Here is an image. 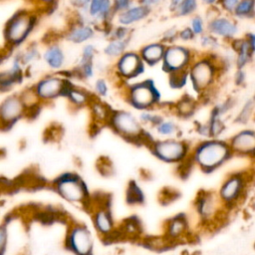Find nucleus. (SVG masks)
<instances>
[{"label": "nucleus", "mask_w": 255, "mask_h": 255, "mask_svg": "<svg viewBox=\"0 0 255 255\" xmlns=\"http://www.w3.org/2000/svg\"><path fill=\"white\" fill-rule=\"evenodd\" d=\"M224 72L218 54L197 53L188 69L191 89L201 98L208 97L215 90Z\"/></svg>", "instance_id": "f257e3e1"}, {"label": "nucleus", "mask_w": 255, "mask_h": 255, "mask_svg": "<svg viewBox=\"0 0 255 255\" xmlns=\"http://www.w3.org/2000/svg\"><path fill=\"white\" fill-rule=\"evenodd\" d=\"M234 156L228 139L206 138L192 145L189 161L204 173H211Z\"/></svg>", "instance_id": "f03ea898"}, {"label": "nucleus", "mask_w": 255, "mask_h": 255, "mask_svg": "<svg viewBox=\"0 0 255 255\" xmlns=\"http://www.w3.org/2000/svg\"><path fill=\"white\" fill-rule=\"evenodd\" d=\"M38 22L39 16L35 10L21 8L15 11L3 26V50L14 52L26 44Z\"/></svg>", "instance_id": "7ed1b4c3"}, {"label": "nucleus", "mask_w": 255, "mask_h": 255, "mask_svg": "<svg viewBox=\"0 0 255 255\" xmlns=\"http://www.w3.org/2000/svg\"><path fill=\"white\" fill-rule=\"evenodd\" d=\"M107 127L120 137L131 143L144 144L148 147L156 139L144 128L138 118L128 110L114 109Z\"/></svg>", "instance_id": "20e7f679"}, {"label": "nucleus", "mask_w": 255, "mask_h": 255, "mask_svg": "<svg viewBox=\"0 0 255 255\" xmlns=\"http://www.w3.org/2000/svg\"><path fill=\"white\" fill-rule=\"evenodd\" d=\"M123 96L127 104L138 112L155 110L161 105L160 91L151 79L127 83Z\"/></svg>", "instance_id": "39448f33"}, {"label": "nucleus", "mask_w": 255, "mask_h": 255, "mask_svg": "<svg viewBox=\"0 0 255 255\" xmlns=\"http://www.w3.org/2000/svg\"><path fill=\"white\" fill-rule=\"evenodd\" d=\"M151 154L165 163H183L188 160L192 145L179 137L158 138L148 146Z\"/></svg>", "instance_id": "423d86ee"}, {"label": "nucleus", "mask_w": 255, "mask_h": 255, "mask_svg": "<svg viewBox=\"0 0 255 255\" xmlns=\"http://www.w3.org/2000/svg\"><path fill=\"white\" fill-rule=\"evenodd\" d=\"M116 17L113 0H90L85 7L75 11V20L90 24L106 32Z\"/></svg>", "instance_id": "0eeeda50"}, {"label": "nucleus", "mask_w": 255, "mask_h": 255, "mask_svg": "<svg viewBox=\"0 0 255 255\" xmlns=\"http://www.w3.org/2000/svg\"><path fill=\"white\" fill-rule=\"evenodd\" d=\"M207 32L218 38L223 43L229 44L240 36L239 21L232 15L222 13L218 7L207 9Z\"/></svg>", "instance_id": "6e6552de"}, {"label": "nucleus", "mask_w": 255, "mask_h": 255, "mask_svg": "<svg viewBox=\"0 0 255 255\" xmlns=\"http://www.w3.org/2000/svg\"><path fill=\"white\" fill-rule=\"evenodd\" d=\"M55 191L64 200L72 204H84L89 199L88 187L80 175L74 172H65L53 181Z\"/></svg>", "instance_id": "1a4fd4ad"}, {"label": "nucleus", "mask_w": 255, "mask_h": 255, "mask_svg": "<svg viewBox=\"0 0 255 255\" xmlns=\"http://www.w3.org/2000/svg\"><path fill=\"white\" fill-rule=\"evenodd\" d=\"M250 179V174L243 170L234 171L225 177L217 194L226 209L235 207L243 199Z\"/></svg>", "instance_id": "9d476101"}, {"label": "nucleus", "mask_w": 255, "mask_h": 255, "mask_svg": "<svg viewBox=\"0 0 255 255\" xmlns=\"http://www.w3.org/2000/svg\"><path fill=\"white\" fill-rule=\"evenodd\" d=\"M0 71V91L10 94L13 88L20 85L25 78V67L23 66L18 52L2 50Z\"/></svg>", "instance_id": "9b49d317"}, {"label": "nucleus", "mask_w": 255, "mask_h": 255, "mask_svg": "<svg viewBox=\"0 0 255 255\" xmlns=\"http://www.w3.org/2000/svg\"><path fill=\"white\" fill-rule=\"evenodd\" d=\"M71 79L61 73H50L42 76L35 84L33 88L43 105L54 102L56 99L64 98L65 91L70 83Z\"/></svg>", "instance_id": "f8f14e48"}, {"label": "nucleus", "mask_w": 255, "mask_h": 255, "mask_svg": "<svg viewBox=\"0 0 255 255\" xmlns=\"http://www.w3.org/2000/svg\"><path fill=\"white\" fill-rule=\"evenodd\" d=\"M197 53L185 45H168L160 64L161 69L166 75L188 71Z\"/></svg>", "instance_id": "ddd939ff"}, {"label": "nucleus", "mask_w": 255, "mask_h": 255, "mask_svg": "<svg viewBox=\"0 0 255 255\" xmlns=\"http://www.w3.org/2000/svg\"><path fill=\"white\" fill-rule=\"evenodd\" d=\"M146 65L142 61L138 51H127L115 61L114 75L124 84L129 83L141 76Z\"/></svg>", "instance_id": "4468645a"}, {"label": "nucleus", "mask_w": 255, "mask_h": 255, "mask_svg": "<svg viewBox=\"0 0 255 255\" xmlns=\"http://www.w3.org/2000/svg\"><path fill=\"white\" fill-rule=\"evenodd\" d=\"M27 118V109L19 93H10L0 103V124L3 131L10 130L19 121Z\"/></svg>", "instance_id": "2eb2a0df"}, {"label": "nucleus", "mask_w": 255, "mask_h": 255, "mask_svg": "<svg viewBox=\"0 0 255 255\" xmlns=\"http://www.w3.org/2000/svg\"><path fill=\"white\" fill-rule=\"evenodd\" d=\"M66 246L74 255H92L94 240L90 229L82 223L71 225L66 236Z\"/></svg>", "instance_id": "dca6fc26"}, {"label": "nucleus", "mask_w": 255, "mask_h": 255, "mask_svg": "<svg viewBox=\"0 0 255 255\" xmlns=\"http://www.w3.org/2000/svg\"><path fill=\"white\" fill-rule=\"evenodd\" d=\"M195 211L199 219L204 223H210L218 218L219 213L226 209L217 192L201 191L198 193L194 202Z\"/></svg>", "instance_id": "f3484780"}, {"label": "nucleus", "mask_w": 255, "mask_h": 255, "mask_svg": "<svg viewBox=\"0 0 255 255\" xmlns=\"http://www.w3.org/2000/svg\"><path fill=\"white\" fill-rule=\"evenodd\" d=\"M234 156L255 158V128H243L228 138Z\"/></svg>", "instance_id": "a211bd4d"}, {"label": "nucleus", "mask_w": 255, "mask_h": 255, "mask_svg": "<svg viewBox=\"0 0 255 255\" xmlns=\"http://www.w3.org/2000/svg\"><path fill=\"white\" fill-rule=\"evenodd\" d=\"M96 32V27L74 19L70 26L65 30L63 38L74 45H85L95 38Z\"/></svg>", "instance_id": "6ab92c4d"}, {"label": "nucleus", "mask_w": 255, "mask_h": 255, "mask_svg": "<svg viewBox=\"0 0 255 255\" xmlns=\"http://www.w3.org/2000/svg\"><path fill=\"white\" fill-rule=\"evenodd\" d=\"M46 67L53 73H61L66 65V53L58 42H52L46 45L42 51L41 58Z\"/></svg>", "instance_id": "aec40b11"}, {"label": "nucleus", "mask_w": 255, "mask_h": 255, "mask_svg": "<svg viewBox=\"0 0 255 255\" xmlns=\"http://www.w3.org/2000/svg\"><path fill=\"white\" fill-rule=\"evenodd\" d=\"M235 58V69H246L255 59L246 37L239 36L228 44Z\"/></svg>", "instance_id": "412c9836"}, {"label": "nucleus", "mask_w": 255, "mask_h": 255, "mask_svg": "<svg viewBox=\"0 0 255 255\" xmlns=\"http://www.w3.org/2000/svg\"><path fill=\"white\" fill-rule=\"evenodd\" d=\"M95 97L94 93L75 85L72 81H70L64 94V98L67 100L69 106L76 110L88 108Z\"/></svg>", "instance_id": "4be33fe9"}, {"label": "nucleus", "mask_w": 255, "mask_h": 255, "mask_svg": "<svg viewBox=\"0 0 255 255\" xmlns=\"http://www.w3.org/2000/svg\"><path fill=\"white\" fill-rule=\"evenodd\" d=\"M151 12L152 11L148 8L144 7L138 2H135L131 7H129L126 11L116 15L115 18L118 25L131 28L133 25L147 19Z\"/></svg>", "instance_id": "5701e85b"}, {"label": "nucleus", "mask_w": 255, "mask_h": 255, "mask_svg": "<svg viewBox=\"0 0 255 255\" xmlns=\"http://www.w3.org/2000/svg\"><path fill=\"white\" fill-rule=\"evenodd\" d=\"M166 47L167 46L161 41L150 42L141 46L138 50V53L146 66L154 67L158 64H161Z\"/></svg>", "instance_id": "b1692460"}, {"label": "nucleus", "mask_w": 255, "mask_h": 255, "mask_svg": "<svg viewBox=\"0 0 255 255\" xmlns=\"http://www.w3.org/2000/svg\"><path fill=\"white\" fill-rule=\"evenodd\" d=\"M92 220L95 229L100 235L108 236L114 231V219L111 211L107 207L102 206L97 208L93 213Z\"/></svg>", "instance_id": "393cba45"}, {"label": "nucleus", "mask_w": 255, "mask_h": 255, "mask_svg": "<svg viewBox=\"0 0 255 255\" xmlns=\"http://www.w3.org/2000/svg\"><path fill=\"white\" fill-rule=\"evenodd\" d=\"M88 108L90 110L94 125H96V127H107L114 109H112L107 103L98 97L94 98Z\"/></svg>", "instance_id": "a878e982"}, {"label": "nucleus", "mask_w": 255, "mask_h": 255, "mask_svg": "<svg viewBox=\"0 0 255 255\" xmlns=\"http://www.w3.org/2000/svg\"><path fill=\"white\" fill-rule=\"evenodd\" d=\"M198 101L188 94L183 95L175 103H173L170 110L173 114L183 120H188L194 116L197 111Z\"/></svg>", "instance_id": "bb28decb"}, {"label": "nucleus", "mask_w": 255, "mask_h": 255, "mask_svg": "<svg viewBox=\"0 0 255 255\" xmlns=\"http://www.w3.org/2000/svg\"><path fill=\"white\" fill-rule=\"evenodd\" d=\"M255 121V95L247 97L237 110L234 123L240 126H247Z\"/></svg>", "instance_id": "cd10ccee"}, {"label": "nucleus", "mask_w": 255, "mask_h": 255, "mask_svg": "<svg viewBox=\"0 0 255 255\" xmlns=\"http://www.w3.org/2000/svg\"><path fill=\"white\" fill-rule=\"evenodd\" d=\"M188 228V221L184 214H178L168 219L165 223V234L169 239H178L183 236Z\"/></svg>", "instance_id": "c85d7f7f"}, {"label": "nucleus", "mask_w": 255, "mask_h": 255, "mask_svg": "<svg viewBox=\"0 0 255 255\" xmlns=\"http://www.w3.org/2000/svg\"><path fill=\"white\" fill-rule=\"evenodd\" d=\"M130 39L128 40H117V39H109L108 43L105 45L103 49L104 55L112 60H117L124 53L128 51Z\"/></svg>", "instance_id": "c756f323"}, {"label": "nucleus", "mask_w": 255, "mask_h": 255, "mask_svg": "<svg viewBox=\"0 0 255 255\" xmlns=\"http://www.w3.org/2000/svg\"><path fill=\"white\" fill-rule=\"evenodd\" d=\"M153 129L160 136V138L178 137L180 134L179 126L173 120L166 118H164Z\"/></svg>", "instance_id": "7c9ffc66"}, {"label": "nucleus", "mask_w": 255, "mask_h": 255, "mask_svg": "<svg viewBox=\"0 0 255 255\" xmlns=\"http://www.w3.org/2000/svg\"><path fill=\"white\" fill-rule=\"evenodd\" d=\"M18 55L25 69H28L35 62L40 60V58H42V52H40L39 47L34 43L27 45L22 51L18 52Z\"/></svg>", "instance_id": "2f4dec72"}, {"label": "nucleus", "mask_w": 255, "mask_h": 255, "mask_svg": "<svg viewBox=\"0 0 255 255\" xmlns=\"http://www.w3.org/2000/svg\"><path fill=\"white\" fill-rule=\"evenodd\" d=\"M233 17L238 21L255 19V0H240Z\"/></svg>", "instance_id": "473e14b6"}, {"label": "nucleus", "mask_w": 255, "mask_h": 255, "mask_svg": "<svg viewBox=\"0 0 255 255\" xmlns=\"http://www.w3.org/2000/svg\"><path fill=\"white\" fill-rule=\"evenodd\" d=\"M197 40H198L199 46L201 47V49L203 50L204 53L218 54V52L222 48L223 42L208 32H206L202 36L198 37Z\"/></svg>", "instance_id": "72a5a7b5"}, {"label": "nucleus", "mask_w": 255, "mask_h": 255, "mask_svg": "<svg viewBox=\"0 0 255 255\" xmlns=\"http://www.w3.org/2000/svg\"><path fill=\"white\" fill-rule=\"evenodd\" d=\"M206 122L209 126L210 138H220L221 134L226 129V124H225L224 118L210 113Z\"/></svg>", "instance_id": "f704fd0d"}, {"label": "nucleus", "mask_w": 255, "mask_h": 255, "mask_svg": "<svg viewBox=\"0 0 255 255\" xmlns=\"http://www.w3.org/2000/svg\"><path fill=\"white\" fill-rule=\"evenodd\" d=\"M199 0H183L173 15L175 17H191L197 13L199 8Z\"/></svg>", "instance_id": "c9c22d12"}, {"label": "nucleus", "mask_w": 255, "mask_h": 255, "mask_svg": "<svg viewBox=\"0 0 255 255\" xmlns=\"http://www.w3.org/2000/svg\"><path fill=\"white\" fill-rule=\"evenodd\" d=\"M137 118L140 121V123L143 125V127L148 126L152 128H154L164 119V117L156 113L155 110H145V111L138 112Z\"/></svg>", "instance_id": "e433bc0d"}, {"label": "nucleus", "mask_w": 255, "mask_h": 255, "mask_svg": "<svg viewBox=\"0 0 255 255\" xmlns=\"http://www.w3.org/2000/svg\"><path fill=\"white\" fill-rule=\"evenodd\" d=\"M96 56H97L96 46L93 45L92 43H87V44L83 45L80 57L77 60L75 66L79 67V66H83V65H86L89 63H94Z\"/></svg>", "instance_id": "4c0bfd02"}, {"label": "nucleus", "mask_w": 255, "mask_h": 255, "mask_svg": "<svg viewBox=\"0 0 255 255\" xmlns=\"http://www.w3.org/2000/svg\"><path fill=\"white\" fill-rule=\"evenodd\" d=\"M105 33L109 39L128 40V39H131L132 28L117 24L116 26L112 25V27H110Z\"/></svg>", "instance_id": "58836bf2"}, {"label": "nucleus", "mask_w": 255, "mask_h": 255, "mask_svg": "<svg viewBox=\"0 0 255 255\" xmlns=\"http://www.w3.org/2000/svg\"><path fill=\"white\" fill-rule=\"evenodd\" d=\"M188 26L191 28L197 38L207 32V20L205 16H202L198 13L189 18Z\"/></svg>", "instance_id": "ea45409f"}, {"label": "nucleus", "mask_w": 255, "mask_h": 255, "mask_svg": "<svg viewBox=\"0 0 255 255\" xmlns=\"http://www.w3.org/2000/svg\"><path fill=\"white\" fill-rule=\"evenodd\" d=\"M168 77V85L172 89H182L186 86V84L189 82L188 79V71L173 73L170 75H167Z\"/></svg>", "instance_id": "a19ab883"}, {"label": "nucleus", "mask_w": 255, "mask_h": 255, "mask_svg": "<svg viewBox=\"0 0 255 255\" xmlns=\"http://www.w3.org/2000/svg\"><path fill=\"white\" fill-rule=\"evenodd\" d=\"M93 88L94 95L100 99H104L109 95V84L105 78H97L94 82Z\"/></svg>", "instance_id": "79ce46f5"}, {"label": "nucleus", "mask_w": 255, "mask_h": 255, "mask_svg": "<svg viewBox=\"0 0 255 255\" xmlns=\"http://www.w3.org/2000/svg\"><path fill=\"white\" fill-rule=\"evenodd\" d=\"M178 32L179 29H177L176 26H171L164 30V32L161 34L159 41H161L166 46L175 44L176 41H178Z\"/></svg>", "instance_id": "37998d69"}, {"label": "nucleus", "mask_w": 255, "mask_h": 255, "mask_svg": "<svg viewBox=\"0 0 255 255\" xmlns=\"http://www.w3.org/2000/svg\"><path fill=\"white\" fill-rule=\"evenodd\" d=\"M240 0H219L218 8L222 13L232 15L237 8Z\"/></svg>", "instance_id": "c03bdc74"}, {"label": "nucleus", "mask_w": 255, "mask_h": 255, "mask_svg": "<svg viewBox=\"0 0 255 255\" xmlns=\"http://www.w3.org/2000/svg\"><path fill=\"white\" fill-rule=\"evenodd\" d=\"M195 39H197V37L188 25L179 29V32H178V40L179 41H181L183 43H188V42L194 41Z\"/></svg>", "instance_id": "a18cd8bd"}, {"label": "nucleus", "mask_w": 255, "mask_h": 255, "mask_svg": "<svg viewBox=\"0 0 255 255\" xmlns=\"http://www.w3.org/2000/svg\"><path fill=\"white\" fill-rule=\"evenodd\" d=\"M36 7L37 10L49 11L50 9L55 8L59 0H29Z\"/></svg>", "instance_id": "49530a36"}, {"label": "nucleus", "mask_w": 255, "mask_h": 255, "mask_svg": "<svg viewBox=\"0 0 255 255\" xmlns=\"http://www.w3.org/2000/svg\"><path fill=\"white\" fill-rule=\"evenodd\" d=\"M247 82L246 69H235L233 74V83L236 87H244Z\"/></svg>", "instance_id": "de8ad7c7"}, {"label": "nucleus", "mask_w": 255, "mask_h": 255, "mask_svg": "<svg viewBox=\"0 0 255 255\" xmlns=\"http://www.w3.org/2000/svg\"><path fill=\"white\" fill-rule=\"evenodd\" d=\"M135 2H136L135 0H113L115 14L118 15L126 11L127 9L131 7Z\"/></svg>", "instance_id": "09e8293b"}, {"label": "nucleus", "mask_w": 255, "mask_h": 255, "mask_svg": "<svg viewBox=\"0 0 255 255\" xmlns=\"http://www.w3.org/2000/svg\"><path fill=\"white\" fill-rule=\"evenodd\" d=\"M8 239V234L5 226L3 225L1 227V232H0V249H1V255H4V252L6 250V245H7V240Z\"/></svg>", "instance_id": "8fccbe9b"}, {"label": "nucleus", "mask_w": 255, "mask_h": 255, "mask_svg": "<svg viewBox=\"0 0 255 255\" xmlns=\"http://www.w3.org/2000/svg\"><path fill=\"white\" fill-rule=\"evenodd\" d=\"M164 0H139L138 3L143 5L144 7L148 8L149 10H153L154 8L158 7Z\"/></svg>", "instance_id": "3c124183"}, {"label": "nucleus", "mask_w": 255, "mask_h": 255, "mask_svg": "<svg viewBox=\"0 0 255 255\" xmlns=\"http://www.w3.org/2000/svg\"><path fill=\"white\" fill-rule=\"evenodd\" d=\"M69 1V4L71 5V7L77 11V10H80L82 9L83 7L86 6V4L90 1V0H68Z\"/></svg>", "instance_id": "603ef678"}, {"label": "nucleus", "mask_w": 255, "mask_h": 255, "mask_svg": "<svg viewBox=\"0 0 255 255\" xmlns=\"http://www.w3.org/2000/svg\"><path fill=\"white\" fill-rule=\"evenodd\" d=\"M244 36L246 37V39L251 47V50L255 56V31H249V32L245 33Z\"/></svg>", "instance_id": "864d4df0"}, {"label": "nucleus", "mask_w": 255, "mask_h": 255, "mask_svg": "<svg viewBox=\"0 0 255 255\" xmlns=\"http://www.w3.org/2000/svg\"><path fill=\"white\" fill-rule=\"evenodd\" d=\"M183 0H168L167 7H168V10L170 11L171 14H173L175 12V10L178 8V6L180 5V3Z\"/></svg>", "instance_id": "5fc2aeb1"}, {"label": "nucleus", "mask_w": 255, "mask_h": 255, "mask_svg": "<svg viewBox=\"0 0 255 255\" xmlns=\"http://www.w3.org/2000/svg\"><path fill=\"white\" fill-rule=\"evenodd\" d=\"M200 4L204 5L207 9L209 8H216L218 7L219 0H199Z\"/></svg>", "instance_id": "6e6d98bb"}, {"label": "nucleus", "mask_w": 255, "mask_h": 255, "mask_svg": "<svg viewBox=\"0 0 255 255\" xmlns=\"http://www.w3.org/2000/svg\"><path fill=\"white\" fill-rule=\"evenodd\" d=\"M254 123H255V121H254Z\"/></svg>", "instance_id": "4d7b16f0"}]
</instances>
